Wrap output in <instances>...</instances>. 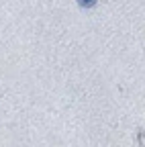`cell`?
Masks as SVG:
<instances>
[{
    "mask_svg": "<svg viewBox=\"0 0 145 147\" xmlns=\"http://www.w3.org/2000/svg\"><path fill=\"white\" fill-rule=\"evenodd\" d=\"M139 139H141V145L145 147V131H139Z\"/></svg>",
    "mask_w": 145,
    "mask_h": 147,
    "instance_id": "cell-1",
    "label": "cell"
}]
</instances>
